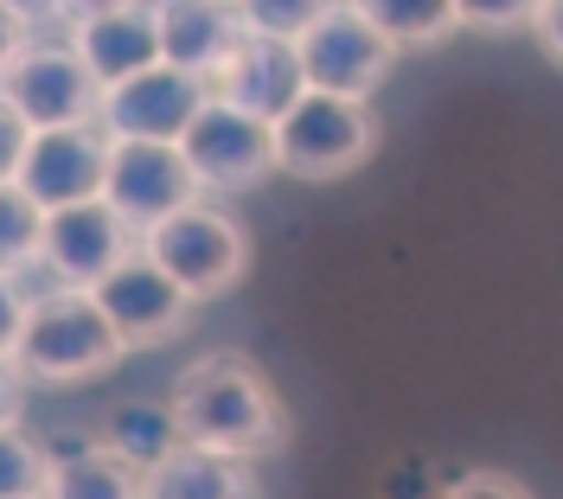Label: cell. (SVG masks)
I'll list each match as a JSON object with an SVG mask.
<instances>
[{
    "label": "cell",
    "mask_w": 563,
    "mask_h": 499,
    "mask_svg": "<svg viewBox=\"0 0 563 499\" xmlns=\"http://www.w3.org/2000/svg\"><path fill=\"white\" fill-rule=\"evenodd\" d=\"M167 410L179 423V442L231 455V462H256V455H282L295 417L282 391L263 378V365L244 353H206L192 358L167 391Z\"/></svg>",
    "instance_id": "cell-1"
},
{
    "label": "cell",
    "mask_w": 563,
    "mask_h": 499,
    "mask_svg": "<svg viewBox=\"0 0 563 499\" xmlns=\"http://www.w3.org/2000/svg\"><path fill=\"white\" fill-rule=\"evenodd\" d=\"M115 358H122L115 326L77 288L38 295L33 314H26V333L13 346V365L26 372V385H84V378H103Z\"/></svg>",
    "instance_id": "cell-2"
},
{
    "label": "cell",
    "mask_w": 563,
    "mask_h": 499,
    "mask_svg": "<svg viewBox=\"0 0 563 499\" xmlns=\"http://www.w3.org/2000/svg\"><path fill=\"white\" fill-rule=\"evenodd\" d=\"M385 142V122L372 115V103H346V97H301L276 122V174L288 179H346L352 167H365Z\"/></svg>",
    "instance_id": "cell-3"
},
{
    "label": "cell",
    "mask_w": 563,
    "mask_h": 499,
    "mask_svg": "<svg viewBox=\"0 0 563 499\" xmlns=\"http://www.w3.org/2000/svg\"><path fill=\"white\" fill-rule=\"evenodd\" d=\"M0 103L13 109L33 135L45 129H97L103 90L70 52V38H33L7 71H0Z\"/></svg>",
    "instance_id": "cell-4"
},
{
    "label": "cell",
    "mask_w": 563,
    "mask_h": 499,
    "mask_svg": "<svg viewBox=\"0 0 563 499\" xmlns=\"http://www.w3.org/2000/svg\"><path fill=\"white\" fill-rule=\"evenodd\" d=\"M141 256L161 263L192 301H211V295H224V288L244 282L250 237H244V224H238L231 212H218V206H192V212L154 224V231L141 237Z\"/></svg>",
    "instance_id": "cell-5"
},
{
    "label": "cell",
    "mask_w": 563,
    "mask_h": 499,
    "mask_svg": "<svg viewBox=\"0 0 563 499\" xmlns=\"http://www.w3.org/2000/svg\"><path fill=\"white\" fill-rule=\"evenodd\" d=\"M103 206L135 237H147L154 224L206 206V186L199 174L186 167L179 147H161V142H109V174H103Z\"/></svg>",
    "instance_id": "cell-6"
},
{
    "label": "cell",
    "mask_w": 563,
    "mask_h": 499,
    "mask_svg": "<svg viewBox=\"0 0 563 499\" xmlns=\"http://www.w3.org/2000/svg\"><path fill=\"white\" fill-rule=\"evenodd\" d=\"M301 58V84L314 97H346V103H372V90L390 71V38L358 13V7H320L314 33L295 45Z\"/></svg>",
    "instance_id": "cell-7"
},
{
    "label": "cell",
    "mask_w": 563,
    "mask_h": 499,
    "mask_svg": "<svg viewBox=\"0 0 563 499\" xmlns=\"http://www.w3.org/2000/svg\"><path fill=\"white\" fill-rule=\"evenodd\" d=\"M90 301L103 308V321L115 326V340H122V353H154V346H167L179 340L186 326H192V295L161 269V263H147V256H129L122 269H109L103 288H90Z\"/></svg>",
    "instance_id": "cell-8"
},
{
    "label": "cell",
    "mask_w": 563,
    "mask_h": 499,
    "mask_svg": "<svg viewBox=\"0 0 563 499\" xmlns=\"http://www.w3.org/2000/svg\"><path fill=\"white\" fill-rule=\"evenodd\" d=\"M206 103H211V90L199 84V77L174 71V65H154V71H141V77H129V84L103 90L97 129H103V142H161V147H179Z\"/></svg>",
    "instance_id": "cell-9"
},
{
    "label": "cell",
    "mask_w": 563,
    "mask_h": 499,
    "mask_svg": "<svg viewBox=\"0 0 563 499\" xmlns=\"http://www.w3.org/2000/svg\"><path fill=\"white\" fill-rule=\"evenodd\" d=\"M179 154H186V167L199 174L206 192H256L276 174V129L231 103H206L199 122L186 129Z\"/></svg>",
    "instance_id": "cell-10"
},
{
    "label": "cell",
    "mask_w": 563,
    "mask_h": 499,
    "mask_svg": "<svg viewBox=\"0 0 563 499\" xmlns=\"http://www.w3.org/2000/svg\"><path fill=\"white\" fill-rule=\"evenodd\" d=\"M70 52L84 58V71L97 77V90H115L129 77L161 65V7L135 0H109V7H77L65 13Z\"/></svg>",
    "instance_id": "cell-11"
},
{
    "label": "cell",
    "mask_w": 563,
    "mask_h": 499,
    "mask_svg": "<svg viewBox=\"0 0 563 499\" xmlns=\"http://www.w3.org/2000/svg\"><path fill=\"white\" fill-rule=\"evenodd\" d=\"M135 250H141L135 231L109 212L103 199H90V206H70V212L45 218V256H38V263H45V282L90 295V288H103L109 269H122Z\"/></svg>",
    "instance_id": "cell-12"
},
{
    "label": "cell",
    "mask_w": 563,
    "mask_h": 499,
    "mask_svg": "<svg viewBox=\"0 0 563 499\" xmlns=\"http://www.w3.org/2000/svg\"><path fill=\"white\" fill-rule=\"evenodd\" d=\"M103 174H109L103 129H45V135H33L13 186L52 218V212H70V206L103 199Z\"/></svg>",
    "instance_id": "cell-13"
},
{
    "label": "cell",
    "mask_w": 563,
    "mask_h": 499,
    "mask_svg": "<svg viewBox=\"0 0 563 499\" xmlns=\"http://www.w3.org/2000/svg\"><path fill=\"white\" fill-rule=\"evenodd\" d=\"M211 103H231L256 115V122H269L276 129L288 109L308 97V84H301V58H295V45H269V38H244L231 58H224V71L206 84Z\"/></svg>",
    "instance_id": "cell-14"
},
{
    "label": "cell",
    "mask_w": 563,
    "mask_h": 499,
    "mask_svg": "<svg viewBox=\"0 0 563 499\" xmlns=\"http://www.w3.org/2000/svg\"><path fill=\"white\" fill-rule=\"evenodd\" d=\"M238 45H244L238 7H218V0H167L161 7V65L211 84Z\"/></svg>",
    "instance_id": "cell-15"
},
{
    "label": "cell",
    "mask_w": 563,
    "mask_h": 499,
    "mask_svg": "<svg viewBox=\"0 0 563 499\" xmlns=\"http://www.w3.org/2000/svg\"><path fill=\"white\" fill-rule=\"evenodd\" d=\"M147 499H263V494H256L250 462L179 442L161 467H147Z\"/></svg>",
    "instance_id": "cell-16"
},
{
    "label": "cell",
    "mask_w": 563,
    "mask_h": 499,
    "mask_svg": "<svg viewBox=\"0 0 563 499\" xmlns=\"http://www.w3.org/2000/svg\"><path fill=\"white\" fill-rule=\"evenodd\" d=\"M97 442H103L109 455H122L129 467L147 474V467H161L179 448V423L161 397H122V403H109Z\"/></svg>",
    "instance_id": "cell-17"
},
{
    "label": "cell",
    "mask_w": 563,
    "mask_h": 499,
    "mask_svg": "<svg viewBox=\"0 0 563 499\" xmlns=\"http://www.w3.org/2000/svg\"><path fill=\"white\" fill-rule=\"evenodd\" d=\"M45 499H147V474L129 467L122 455H109V448H90L77 462L52 467Z\"/></svg>",
    "instance_id": "cell-18"
},
{
    "label": "cell",
    "mask_w": 563,
    "mask_h": 499,
    "mask_svg": "<svg viewBox=\"0 0 563 499\" xmlns=\"http://www.w3.org/2000/svg\"><path fill=\"white\" fill-rule=\"evenodd\" d=\"M358 13L390 38V52H404V45H442V38L461 33L455 0H365Z\"/></svg>",
    "instance_id": "cell-19"
},
{
    "label": "cell",
    "mask_w": 563,
    "mask_h": 499,
    "mask_svg": "<svg viewBox=\"0 0 563 499\" xmlns=\"http://www.w3.org/2000/svg\"><path fill=\"white\" fill-rule=\"evenodd\" d=\"M45 212L20 186H0V276H26V269H45Z\"/></svg>",
    "instance_id": "cell-20"
},
{
    "label": "cell",
    "mask_w": 563,
    "mask_h": 499,
    "mask_svg": "<svg viewBox=\"0 0 563 499\" xmlns=\"http://www.w3.org/2000/svg\"><path fill=\"white\" fill-rule=\"evenodd\" d=\"M52 487V455L26 429H0V499H45Z\"/></svg>",
    "instance_id": "cell-21"
},
{
    "label": "cell",
    "mask_w": 563,
    "mask_h": 499,
    "mask_svg": "<svg viewBox=\"0 0 563 499\" xmlns=\"http://www.w3.org/2000/svg\"><path fill=\"white\" fill-rule=\"evenodd\" d=\"M320 20V0H244L238 26L244 38H269V45H301Z\"/></svg>",
    "instance_id": "cell-22"
},
{
    "label": "cell",
    "mask_w": 563,
    "mask_h": 499,
    "mask_svg": "<svg viewBox=\"0 0 563 499\" xmlns=\"http://www.w3.org/2000/svg\"><path fill=\"white\" fill-rule=\"evenodd\" d=\"M461 26H467V33H519V26H526L531 33V7L526 0H461Z\"/></svg>",
    "instance_id": "cell-23"
},
{
    "label": "cell",
    "mask_w": 563,
    "mask_h": 499,
    "mask_svg": "<svg viewBox=\"0 0 563 499\" xmlns=\"http://www.w3.org/2000/svg\"><path fill=\"white\" fill-rule=\"evenodd\" d=\"M442 499H538V494H531L519 474H499V467H467V474H461Z\"/></svg>",
    "instance_id": "cell-24"
},
{
    "label": "cell",
    "mask_w": 563,
    "mask_h": 499,
    "mask_svg": "<svg viewBox=\"0 0 563 499\" xmlns=\"http://www.w3.org/2000/svg\"><path fill=\"white\" fill-rule=\"evenodd\" d=\"M26 314H33V288L20 276H0V353L13 358L20 333H26Z\"/></svg>",
    "instance_id": "cell-25"
},
{
    "label": "cell",
    "mask_w": 563,
    "mask_h": 499,
    "mask_svg": "<svg viewBox=\"0 0 563 499\" xmlns=\"http://www.w3.org/2000/svg\"><path fill=\"white\" fill-rule=\"evenodd\" d=\"M26 147H33V129H26L13 109L0 103V186H13V179H20V160H26Z\"/></svg>",
    "instance_id": "cell-26"
},
{
    "label": "cell",
    "mask_w": 563,
    "mask_h": 499,
    "mask_svg": "<svg viewBox=\"0 0 563 499\" xmlns=\"http://www.w3.org/2000/svg\"><path fill=\"white\" fill-rule=\"evenodd\" d=\"M33 13H26V7H7V0H0V71H7V65H13V58H20V52H26V45H33Z\"/></svg>",
    "instance_id": "cell-27"
},
{
    "label": "cell",
    "mask_w": 563,
    "mask_h": 499,
    "mask_svg": "<svg viewBox=\"0 0 563 499\" xmlns=\"http://www.w3.org/2000/svg\"><path fill=\"white\" fill-rule=\"evenodd\" d=\"M20 417H26V372L0 353V429H13Z\"/></svg>",
    "instance_id": "cell-28"
},
{
    "label": "cell",
    "mask_w": 563,
    "mask_h": 499,
    "mask_svg": "<svg viewBox=\"0 0 563 499\" xmlns=\"http://www.w3.org/2000/svg\"><path fill=\"white\" fill-rule=\"evenodd\" d=\"M531 38L544 45V58H551V65H563V0L531 7Z\"/></svg>",
    "instance_id": "cell-29"
}]
</instances>
